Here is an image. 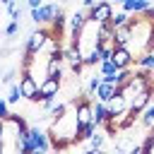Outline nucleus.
Returning <instances> with one entry per match:
<instances>
[{"instance_id":"obj_9","label":"nucleus","mask_w":154,"mask_h":154,"mask_svg":"<svg viewBox=\"0 0 154 154\" xmlns=\"http://www.w3.org/2000/svg\"><path fill=\"white\" fill-rule=\"evenodd\" d=\"M60 10H63V7H60L58 2H43V5L38 7V12H41V26H48Z\"/></svg>"},{"instance_id":"obj_32","label":"nucleus","mask_w":154,"mask_h":154,"mask_svg":"<svg viewBox=\"0 0 154 154\" xmlns=\"http://www.w3.org/2000/svg\"><path fill=\"white\" fill-rule=\"evenodd\" d=\"M5 137V125H2V120H0V140Z\"/></svg>"},{"instance_id":"obj_19","label":"nucleus","mask_w":154,"mask_h":154,"mask_svg":"<svg viewBox=\"0 0 154 154\" xmlns=\"http://www.w3.org/2000/svg\"><path fill=\"white\" fill-rule=\"evenodd\" d=\"M140 123H142L144 130H152V128H154V103H149V106L140 113Z\"/></svg>"},{"instance_id":"obj_13","label":"nucleus","mask_w":154,"mask_h":154,"mask_svg":"<svg viewBox=\"0 0 154 154\" xmlns=\"http://www.w3.org/2000/svg\"><path fill=\"white\" fill-rule=\"evenodd\" d=\"M99 130V125L94 123V120H89V123H84V125H77V135H75V144H79V142H87L94 132Z\"/></svg>"},{"instance_id":"obj_16","label":"nucleus","mask_w":154,"mask_h":154,"mask_svg":"<svg viewBox=\"0 0 154 154\" xmlns=\"http://www.w3.org/2000/svg\"><path fill=\"white\" fill-rule=\"evenodd\" d=\"M130 36H132L130 22L123 24V26H116V46H128L130 43Z\"/></svg>"},{"instance_id":"obj_10","label":"nucleus","mask_w":154,"mask_h":154,"mask_svg":"<svg viewBox=\"0 0 154 154\" xmlns=\"http://www.w3.org/2000/svg\"><path fill=\"white\" fill-rule=\"evenodd\" d=\"M113 96H116V84H111V82H103V79H101V84H99V87H96V91H94V99H96V101L108 103Z\"/></svg>"},{"instance_id":"obj_4","label":"nucleus","mask_w":154,"mask_h":154,"mask_svg":"<svg viewBox=\"0 0 154 154\" xmlns=\"http://www.w3.org/2000/svg\"><path fill=\"white\" fill-rule=\"evenodd\" d=\"M19 89H22V96H24V99H29V101H38V82H36V77L31 75V70H22Z\"/></svg>"},{"instance_id":"obj_14","label":"nucleus","mask_w":154,"mask_h":154,"mask_svg":"<svg viewBox=\"0 0 154 154\" xmlns=\"http://www.w3.org/2000/svg\"><path fill=\"white\" fill-rule=\"evenodd\" d=\"M101 43H116V29L111 26V22L99 24V46Z\"/></svg>"},{"instance_id":"obj_34","label":"nucleus","mask_w":154,"mask_h":154,"mask_svg":"<svg viewBox=\"0 0 154 154\" xmlns=\"http://www.w3.org/2000/svg\"><path fill=\"white\" fill-rule=\"evenodd\" d=\"M2 149H5V144H2V140H0V154H2Z\"/></svg>"},{"instance_id":"obj_30","label":"nucleus","mask_w":154,"mask_h":154,"mask_svg":"<svg viewBox=\"0 0 154 154\" xmlns=\"http://www.w3.org/2000/svg\"><path fill=\"white\" fill-rule=\"evenodd\" d=\"M43 5V0H26V7L29 10H36V7H41Z\"/></svg>"},{"instance_id":"obj_7","label":"nucleus","mask_w":154,"mask_h":154,"mask_svg":"<svg viewBox=\"0 0 154 154\" xmlns=\"http://www.w3.org/2000/svg\"><path fill=\"white\" fill-rule=\"evenodd\" d=\"M111 60L118 65V70H120V67H130V65L135 63V53H132L128 46H116V48H113Z\"/></svg>"},{"instance_id":"obj_2","label":"nucleus","mask_w":154,"mask_h":154,"mask_svg":"<svg viewBox=\"0 0 154 154\" xmlns=\"http://www.w3.org/2000/svg\"><path fill=\"white\" fill-rule=\"evenodd\" d=\"M26 142H29V149H31V152H48V149H53L48 132H43L38 125H29V130H26Z\"/></svg>"},{"instance_id":"obj_24","label":"nucleus","mask_w":154,"mask_h":154,"mask_svg":"<svg viewBox=\"0 0 154 154\" xmlns=\"http://www.w3.org/2000/svg\"><path fill=\"white\" fill-rule=\"evenodd\" d=\"M19 99H24V96H22V89H19V84L12 82V84H10V91H7V101H10V106L17 103Z\"/></svg>"},{"instance_id":"obj_5","label":"nucleus","mask_w":154,"mask_h":154,"mask_svg":"<svg viewBox=\"0 0 154 154\" xmlns=\"http://www.w3.org/2000/svg\"><path fill=\"white\" fill-rule=\"evenodd\" d=\"M60 77H53V75H46L41 82H38V101L48 99V96H58L60 91Z\"/></svg>"},{"instance_id":"obj_27","label":"nucleus","mask_w":154,"mask_h":154,"mask_svg":"<svg viewBox=\"0 0 154 154\" xmlns=\"http://www.w3.org/2000/svg\"><path fill=\"white\" fill-rule=\"evenodd\" d=\"M14 77H17V67H10V70L2 75V84H12V82H14Z\"/></svg>"},{"instance_id":"obj_31","label":"nucleus","mask_w":154,"mask_h":154,"mask_svg":"<svg viewBox=\"0 0 154 154\" xmlns=\"http://www.w3.org/2000/svg\"><path fill=\"white\" fill-rule=\"evenodd\" d=\"M94 2H99V0H82V5H84V7H91Z\"/></svg>"},{"instance_id":"obj_15","label":"nucleus","mask_w":154,"mask_h":154,"mask_svg":"<svg viewBox=\"0 0 154 154\" xmlns=\"http://www.w3.org/2000/svg\"><path fill=\"white\" fill-rule=\"evenodd\" d=\"M149 2H152V0H123V2H120V10H125V12H130V14H140Z\"/></svg>"},{"instance_id":"obj_6","label":"nucleus","mask_w":154,"mask_h":154,"mask_svg":"<svg viewBox=\"0 0 154 154\" xmlns=\"http://www.w3.org/2000/svg\"><path fill=\"white\" fill-rule=\"evenodd\" d=\"M152 96H154V87H147V89L137 91L135 96H130V111H132L135 116H140V113L152 103Z\"/></svg>"},{"instance_id":"obj_8","label":"nucleus","mask_w":154,"mask_h":154,"mask_svg":"<svg viewBox=\"0 0 154 154\" xmlns=\"http://www.w3.org/2000/svg\"><path fill=\"white\" fill-rule=\"evenodd\" d=\"M65 26H67V14L60 10V12L55 14V19L48 24V29H51V38L60 41V38H63V34H65Z\"/></svg>"},{"instance_id":"obj_29","label":"nucleus","mask_w":154,"mask_h":154,"mask_svg":"<svg viewBox=\"0 0 154 154\" xmlns=\"http://www.w3.org/2000/svg\"><path fill=\"white\" fill-rule=\"evenodd\" d=\"M41 103H43V111H53V108L58 106V101H55V96H48V99H43Z\"/></svg>"},{"instance_id":"obj_18","label":"nucleus","mask_w":154,"mask_h":154,"mask_svg":"<svg viewBox=\"0 0 154 154\" xmlns=\"http://www.w3.org/2000/svg\"><path fill=\"white\" fill-rule=\"evenodd\" d=\"M101 60H103V53H101V48H99V46L84 53V65H87V67H94V65H99Z\"/></svg>"},{"instance_id":"obj_37","label":"nucleus","mask_w":154,"mask_h":154,"mask_svg":"<svg viewBox=\"0 0 154 154\" xmlns=\"http://www.w3.org/2000/svg\"><path fill=\"white\" fill-rule=\"evenodd\" d=\"M152 130H154V128H152Z\"/></svg>"},{"instance_id":"obj_33","label":"nucleus","mask_w":154,"mask_h":154,"mask_svg":"<svg viewBox=\"0 0 154 154\" xmlns=\"http://www.w3.org/2000/svg\"><path fill=\"white\" fill-rule=\"evenodd\" d=\"M0 2H2V5H10V2H12V0H0Z\"/></svg>"},{"instance_id":"obj_25","label":"nucleus","mask_w":154,"mask_h":154,"mask_svg":"<svg viewBox=\"0 0 154 154\" xmlns=\"http://www.w3.org/2000/svg\"><path fill=\"white\" fill-rule=\"evenodd\" d=\"M22 29V24H19V19H12L7 26H5V36L7 38H12V36H17V31Z\"/></svg>"},{"instance_id":"obj_12","label":"nucleus","mask_w":154,"mask_h":154,"mask_svg":"<svg viewBox=\"0 0 154 154\" xmlns=\"http://www.w3.org/2000/svg\"><path fill=\"white\" fill-rule=\"evenodd\" d=\"M108 118H113V116L108 113V106H106L103 101H96V99H94V116H91V120H94V123L101 128V125H103Z\"/></svg>"},{"instance_id":"obj_17","label":"nucleus","mask_w":154,"mask_h":154,"mask_svg":"<svg viewBox=\"0 0 154 154\" xmlns=\"http://www.w3.org/2000/svg\"><path fill=\"white\" fill-rule=\"evenodd\" d=\"M135 65L142 67V70H152L154 72V51H144L135 58Z\"/></svg>"},{"instance_id":"obj_21","label":"nucleus","mask_w":154,"mask_h":154,"mask_svg":"<svg viewBox=\"0 0 154 154\" xmlns=\"http://www.w3.org/2000/svg\"><path fill=\"white\" fill-rule=\"evenodd\" d=\"M132 75H135V70H132V65H130V67H120V70L116 72V84H118V87H123V84H128Z\"/></svg>"},{"instance_id":"obj_28","label":"nucleus","mask_w":154,"mask_h":154,"mask_svg":"<svg viewBox=\"0 0 154 154\" xmlns=\"http://www.w3.org/2000/svg\"><path fill=\"white\" fill-rule=\"evenodd\" d=\"M140 17H144V19H152V22H154V0H152L142 12H140Z\"/></svg>"},{"instance_id":"obj_22","label":"nucleus","mask_w":154,"mask_h":154,"mask_svg":"<svg viewBox=\"0 0 154 154\" xmlns=\"http://www.w3.org/2000/svg\"><path fill=\"white\" fill-rule=\"evenodd\" d=\"M130 22V12H125V10H120V12H113V17H111V26L116 29V26H123V24H128Z\"/></svg>"},{"instance_id":"obj_36","label":"nucleus","mask_w":154,"mask_h":154,"mask_svg":"<svg viewBox=\"0 0 154 154\" xmlns=\"http://www.w3.org/2000/svg\"><path fill=\"white\" fill-rule=\"evenodd\" d=\"M60 2H67V0H60Z\"/></svg>"},{"instance_id":"obj_3","label":"nucleus","mask_w":154,"mask_h":154,"mask_svg":"<svg viewBox=\"0 0 154 154\" xmlns=\"http://www.w3.org/2000/svg\"><path fill=\"white\" fill-rule=\"evenodd\" d=\"M48 38H51V29H48V26H41V29H36V31L29 34V38H26V43H24V51L38 55V53L46 48Z\"/></svg>"},{"instance_id":"obj_1","label":"nucleus","mask_w":154,"mask_h":154,"mask_svg":"<svg viewBox=\"0 0 154 154\" xmlns=\"http://www.w3.org/2000/svg\"><path fill=\"white\" fill-rule=\"evenodd\" d=\"M111 17H113V2L111 0H99L91 7H87V19L89 22L106 24V22H111Z\"/></svg>"},{"instance_id":"obj_20","label":"nucleus","mask_w":154,"mask_h":154,"mask_svg":"<svg viewBox=\"0 0 154 154\" xmlns=\"http://www.w3.org/2000/svg\"><path fill=\"white\" fill-rule=\"evenodd\" d=\"M103 144H106V135H101V132H94L87 140V149L89 152H99V149H103Z\"/></svg>"},{"instance_id":"obj_11","label":"nucleus","mask_w":154,"mask_h":154,"mask_svg":"<svg viewBox=\"0 0 154 154\" xmlns=\"http://www.w3.org/2000/svg\"><path fill=\"white\" fill-rule=\"evenodd\" d=\"M106 106H108V113H111V116H120L123 111H128V108H130V101H128L123 94H116Z\"/></svg>"},{"instance_id":"obj_26","label":"nucleus","mask_w":154,"mask_h":154,"mask_svg":"<svg viewBox=\"0 0 154 154\" xmlns=\"http://www.w3.org/2000/svg\"><path fill=\"white\" fill-rule=\"evenodd\" d=\"M10 101L7 99H0V120H5V118H10Z\"/></svg>"},{"instance_id":"obj_35","label":"nucleus","mask_w":154,"mask_h":154,"mask_svg":"<svg viewBox=\"0 0 154 154\" xmlns=\"http://www.w3.org/2000/svg\"><path fill=\"white\" fill-rule=\"evenodd\" d=\"M111 2H123V0H111Z\"/></svg>"},{"instance_id":"obj_23","label":"nucleus","mask_w":154,"mask_h":154,"mask_svg":"<svg viewBox=\"0 0 154 154\" xmlns=\"http://www.w3.org/2000/svg\"><path fill=\"white\" fill-rule=\"evenodd\" d=\"M99 84H101V72H99V75H91V77L87 79V89H84V94H87V96H94V91H96Z\"/></svg>"}]
</instances>
